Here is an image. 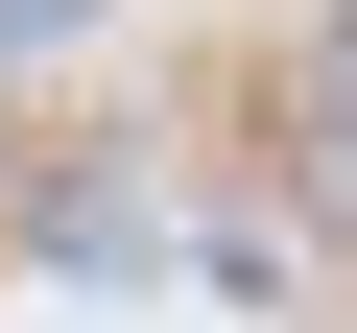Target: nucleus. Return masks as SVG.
I'll use <instances>...</instances> for the list:
<instances>
[{
	"mask_svg": "<svg viewBox=\"0 0 357 333\" xmlns=\"http://www.w3.org/2000/svg\"><path fill=\"white\" fill-rule=\"evenodd\" d=\"M48 24H96V0H0V48H48Z\"/></svg>",
	"mask_w": 357,
	"mask_h": 333,
	"instance_id": "obj_1",
	"label": "nucleus"
}]
</instances>
